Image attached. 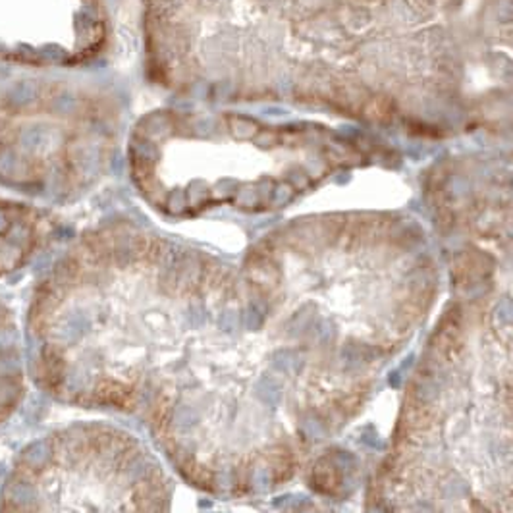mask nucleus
<instances>
[{"label":"nucleus","instance_id":"2","mask_svg":"<svg viewBox=\"0 0 513 513\" xmlns=\"http://www.w3.org/2000/svg\"><path fill=\"white\" fill-rule=\"evenodd\" d=\"M23 396V344L18 322L0 301V423Z\"/></svg>","mask_w":513,"mask_h":513},{"label":"nucleus","instance_id":"1","mask_svg":"<svg viewBox=\"0 0 513 513\" xmlns=\"http://www.w3.org/2000/svg\"><path fill=\"white\" fill-rule=\"evenodd\" d=\"M133 459V446L108 428L58 430L29 444L14 463L0 494L2 511L96 509L106 488Z\"/></svg>","mask_w":513,"mask_h":513}]
</instances>
